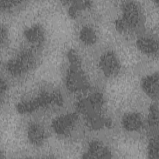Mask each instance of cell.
Listing matches in <instances>:
<instances>
[{
  "instance_id": "obj_14",
  "label": "cell",
  "mask_w": 159,
  "mask_h": 159,
  "mask_svg": "<svg viewBox=\"0 0 159 159\" xmlns=\"http://www.w3.org/2000/svg\"><path fill=\"white\" fill-rule=\"evenodd\" d=\"M148 124L153 127H157L158 124V109L157 104H153L150 106L148 117Z\"/></svg>"
},
{
  "instance_id": "obj_5",
  "label": "cell",
  "mask_w": 159,
  "mask_h": 159,
  "mask_svg": "<svg viewBox=\"0 0 159 159\" xmlns=\"http://www.w3.org/2000/svg\"><path fill=\"white\" fill-rule=\"evenodd\" d=\"M99 66L103 73L107 76L116 75L120 69L119 61L112 52H107L102 55L99 60Z\"/></svg>"
},
{
  "instance_id": "obj_3",
  "label": "cell",
  "mask_w": 159,
  "mask_h": 159,
  "mask_svg": "<svg viewBox=\"0 0 159 159\" xmlns=\"http://www.w3.org/2000/svg\"><path fill=\"white\" fill-rule=\"evenodd\" d=\"M66 83L68 88L73 91L83 90L88 87L86 77L78 65H73L69 70L66 75Z\"/></svg>"
},
{
  "instance_id": "obj_8",
  "label": "cell",
  "mask_w": 159,
  "mask_h": 159,
  "mask_svg": "<svg viewBox=\"0 0 159 159\" xmlns=\"http://www.w3.org/2000/svg\"><path fill=\"white\" fill-rule=\"evenodd\" d=\"M27 135L30 142L36 145H41L46 139L44 129L38 124H32L29 125Z\"/></svg>"
},
{
  "instance_id": "obj_11",
  "label": "cell",
  "mask_w": 159,
  "mask_h": 159,
  "mask_svg": "<svg viewBox=\"0 0 159 159\" xmlns=\"http://www.w3.org/2000/svg\"><path fill=\"white\" fill-rule=\"evenodd\" d=\"M25 36L30 43L39 44L44 39V31L40 26L35 25L25 31Z\"/></svg>"
},
{
  "instance_id": "obj_13",
  "label": "cell",
  "mask_w": 159,
  "mask_h": 159,
  "mask_svg": "<svg viewBox=\"0 0 159 159\" xmlns=\"http://www.w3.org/2000/svg\"><path fill=\"white\" fill-rule=\"evenodd\" d=\"M158 138L154 137L151 139L148 147V157L150 158H158Z\"/></svg>"
},
{
  "instance_id": "obj_9",
  "label": "cell",
  "mask_w": 159,
  "mask_h": 159,
  "mask_svg": "<svg viewBox=\"0 0 159 159\" xmlns=\"http://www.w3.org/2000/svg\"><path fill=\"white\" fill-rule=\"evenodd\" d=\"M137 46L139 50L145 54H155L158 50V41L151 37L139 38L137 41Z\"/></svg>"
},
{
  "instance_id": "obj_2",
  "label": "cell",
  "mask_w": 159,
  "mask_h": 159,
  "mask_svg": "<svg viewBox=\"0 0 159 159\" xmlns=\"http://www.w3.org/2000/svg\"><path fill=\"white\" fill-rule=\"evenodd\" d=\"M34 63L33 55L30 52L20 53L16 58L7 64V70L14 75H20L29 70Z\"/></svg>"
},
{
  "instance_id": "obj_10",
  "label": "cell",
  "mask_w": 159,
  "mask_h": 159,
  "mask_svg": "<svg viewBox=\"0 0 159 159\" xmlns=\"http://www.w3.org/2000/svg\"><path fill=\"white\" fill-rule=\"evenodd\" d=\"M122 125L127 130L135 131L140 129L142 125V120L138 113L130 112L124 116Z\"/></svg>"
},
{
  "instance_id": "obj_7",
  "label": "cell",
  "mask_w": 159,
  "mask_h": 159,
  "mask_svg": "<svg viewBox=\"0 0 159 159\" xmlns=\"http://www.w3.org/2000/svg\"><path fill=\"white\" fill-rule=\"evenodd\" d=\"M84 157L107 158L111 157V152L102 143L99 141H93L89 143L88 151Z\"/></svg>"
},
{
  "instance_id": "obj_12",
  "label": "cell",
  "mask_w": 159,
  "mask_h": 159,
  "mask_svg": "<svg viewBox=\"0 0 159 159\" xmlns=\"http://www.w3.org/2000/svg\"><path fill=\"white\" fill-rule=\"evenodd\" d=\"M80 38L86 45H93L97 40V35L94 30L90 26L86 25L80 31Z\"/></svg>"
},
{
  "instance_id": "obj_6",
  "label": "cell",
  "mask_w": 159,
  "mask_h": 159,
  "mask_svg": "<svg viewBox=\"0 0 159 159\" xmlns=\"http://www.w3.org/2000/svg\"><path fill=\"white\" fill-rule=\"evenodd\" d=\"M141 86L145 93L150 98L157 99L158 97V73L156 72L144 77Z\"/></svg>"
},
{
  "instance_id": "obj_4",
  "label": "cell",
  "mask_w": 159,
  "mask_h": 159,
  "mask_svg": "<svg viewBox=\"0 0 159 159\" xmlns=\"http://www.w3.org/2000/svg\"><path fill=\"white\" fill-rule=\"evenodd\" d=\"M78 116L75 113L62 115L54 120L52 124L53 129L58 135L68 134L74 128Z\"/></svg>"
},
{
  "instance_id": "obj_1",
  "label": "cell",
  "mask_w": 159,
  "mask_h": 159,
  "mask_svg": "<svg viewBox=\"0 0 159 159\" xmlns=\"http://www.w3.org/2000/svg\"><path fill=\"white\" fill-rule=\"evenodd\" d=\"M122 17L116 22L117 29L120 32H127L134 29L140 20V12L137 5L128 1L122 5Z\"/></svg>"
}]
</instances>
